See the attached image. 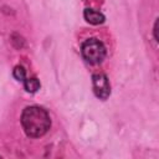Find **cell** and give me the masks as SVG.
<instances>
[{
	"instance_id": "3",
	"label": "cell",
	"mask_w": 159,
	"mask_h": 159,
	"mask_svg": "<svg viewBox=\"0 0 159 159\" xmlns=\"http://www.w3.org/2000/svg\"><path fill=\"white\" fill-rule=\"evenodd\" d=\"M93 81V91L94 94L101 99H107L111 94V86L108 78L103 73H96L92 77Z\"/></svg>"
},
{
	"instance_id": "1",
	"label": "cell",
	"mask_w": 159,
	"mask_h": 159,
	"mask_svg": "<svg viewBox=\"0 0 159 159\" xmlns=\"http://www.w3.org/2000/svg\"><path fill=\"white\" fill-rule=\"evenodd\" d=\"M21 124L25 133L31 138H39L47 133L51 125L48 113L37 106L26 107L21 116Z\"/></svg>"
},
{
	"instance_id": "2",
	"label": "cell",
	"mask_w": 159,
	"mask_h": 159,
	"mask_svg": "<svg viewBox=\"0 0 159 159\" xmlns=\"http://www.w3.org/2000/svg\"><path fill=\"white\" fill-rule=\"evenodd\" d=\"M81 52L83 58L91 65L101 63L106 57V47L97 39H88L82 43Z\"/></svg>"
},
{
	"instance_id": "6",
	"label": "cell",
	"mask_w": 159,
	"mask_h": 159,
	"mask_svg": "<svg viewBox=\"0 0 159 159\" xmlns=\"http://www.w3.org/2000/svg\"><path fill=\"white\" fill-rule=\"evenodd\" d=\"M14 77L17 80V81H25L26 80V72H25V70H24V67H21V66H16L15 68H14Z\"/></svg>"
},
{
	"instance_id": "5",
	"label": "cell",
	"mask_w": 159,
	"mask_h": 159,
	"mask_svg": "<svg viewBox=\"0 0 159 159\" xmlns=\"http://www.w3.org/2000/svg\"><path fill=\"white\" fill-rule=\"evenodd\" d=\"M24 86H25V89L27 92L34 93L40 88V82H39V80L36 77H31V78H26L24 81Z\"/></svg>"
},
{
	"instance_id": "4",
	"label": "cell",
	"mask_w": 159,
	"mask_h": 159,
	"mask_svg": "<svg viewBox=\"0 0 159 159\" xmlns=\"http://www.w3.org/2000/svg\"><path fill=\"white\" fill-rule=\"evenodd\" d=\"M83 16H84L86 21L92 25H98L104 21V15L94 9H86L83 11Z\"/></svg>"
}]
</instances>
